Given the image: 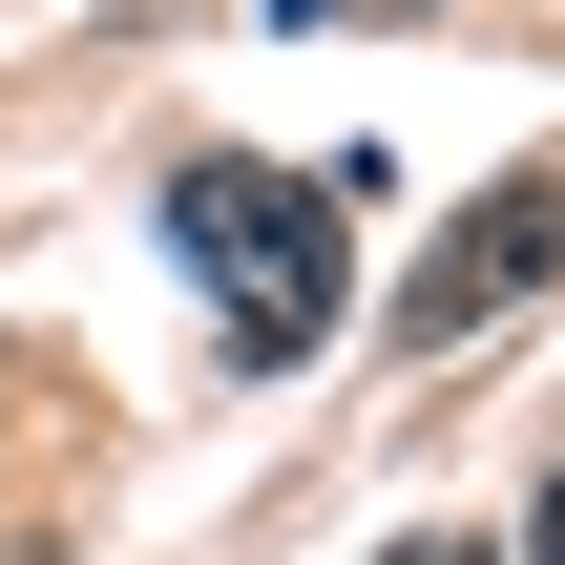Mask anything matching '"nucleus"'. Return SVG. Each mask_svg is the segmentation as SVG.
I'll return each mask as SVG.
<instances>
[{
    "label": "nucleus",
    "mask_w": 565,
    "mask_h": 565,
    "mask_svg": "<svg viewBox=\"0 0 565 565\" xmlns=\"http://www.w3.org/2000/svg\"><path fill=\"white\" fill-rule=\"evenodd\" d=\"M524 565H565V482H545V503H524Z\"/></svg>",
    "instance_id": "nucleus-3"
},
{
    "label": "nucleus",
    "mask_w": 565,
    "mask_h": 565,
    "mask_svg": "<svg viewBox=\"0 0 565 565\" xmlns=\"http://www.w3.org/2000/svg\"><path fill=\"white\" fill-rule=\"evenodd\" d=\"M168 252L231 294V356H252V377H294V356L335 335V294H356V273H335V189H315V168H231V147L168 189Z\"/></svg>",
    "instance_id": "nucleus-1"
},
{
    "label": "nucleus",
    "mask_w": 565,
    "mask_h": 565,
    "mask_svg": "<svg viewBox=\"0 0 565 565\" xmlns=\"http://www.w3.org/2000/svg\"><path fill=\"white\" fill-rule=\"evenodd\" d=\"M398 565H440V545H398Z\"/></svg>",
    "instance_id": "nucleus-5"
},
{
    "label": "nucleus",
    "mask_w": 565,
    "mask_h": 565,
    "mask_svg": "<svg viewBox=\"0 0 565 565\" xmlns=\"http://www.w3.org/2000/svg\"><path fill=\"white\" fill-rule=\"evenodd\" d=\"M273 21H335V0H273Z\"/></svg>",
    "instance_id": "nucleus-4"
},
{
    "label": "nucleus",
    "mask_w": 565,
    "mask_h": 565,
    "mask_svg": "<svg viewBox=\"0 0 565 565\" xmlns=\"http://www.w3.org/2000/svg\"><path fill=\"white\" fill-rule=\"evenodd\" d=\"M545 273H565V168H503L461 231H419V273L377 294V335H398V356H461V335H503Z\"/></svg>",
    "instance_id": "nucleus-2"
}]
</instances>
